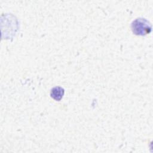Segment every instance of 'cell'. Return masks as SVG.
Here are the masks:
<instances>
[{
    "label": "cell",
    "instance_id": "obj_1",
    "mask_svg": "<svg viewBox=\"0 0 153 153\" xmlns=\"http://www.w3.org/2000/svg\"><path fill=\"white\" fill-rule=\"evenodd\" d=\"M132 32L137 35H145L151 31V25L145 19L137 18L134 20L131 25Z\"/></svg>",
    "mask_w": 153,
    "mask_h": 153
},
{
    "label": "cell",
    "instance_id": "obj_2",
    "mask_svg": "<svg viewBox=\"0 0 153 153\" xmlns=\"http://www.w3.org/2000/svg\"><path fill=\"white\" fill-rule=\"evenodd\" d=\"M64 89L62 87L60 86H56L51 90L50 95L51 97L54 100H60L64 95Z\"/></svg>",
    "mask_w": 153,
    "mask_h": 153
}]
</instances>
